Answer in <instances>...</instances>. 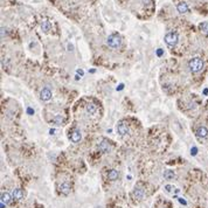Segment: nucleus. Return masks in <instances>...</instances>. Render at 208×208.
I'll use <instances>...</instances> for the list:
<instances>
[{
    "label": "nucleus",
    "mask_w": 208,
    "mask_h": 208,
    "mask_svg": "<svg viewBox=\"0 0 208 208\" xmlns=\"http://www.w3.org/2000/svg\"><path fill=\"white\" fill-rule=\"evenodd\" d=\"M188 67H189V70L192 73H199L204 68V61L200 59V58H193L188 62Z\"/></svg>",
    "instance_id": "obj_1"
},
{
    "label": "nucleus",
    "mask_w": 208,
    "mask_h": 208,
    "mask_svg": "<svg viewBox=\"0 0 208 208\" xmlns=\"http://www.w3.org/2000/svg\"><path fill=\"white\" fill-rule=\"evenodd\" d=\"M165 43L168 46V47H171V48H173V47H176L177 46V43H178L179 41V36L177 33H174V32H170V33H167L166 35H165Z\"/></svg>",
    "instance_id": "obj_2"
},
{
    "label": "nucleus",
    "mask_w": 208,
    "mask_h": 208,
    "mask_svg": "<svg viewBox=\"0 0 208 208\" xmlns=\"http://www.w3.org/2000/svg\"><path fill=\"white\" fill-rule=\"evenodd\" d=\"M107 42H108V45H109L110 47H112V48H118L119 46H120L122 40H120V37H119L118 35H116V34H111V35L108 36Z\"/></svg>",
    "instance_id": "obj_3"
},
{
    "label": "nucleus",
    "mask_w": 208,
    "mask_h": 208,
    "mask_svg": "<svg viewBox=\"0 0 208 208\" xmlns=\"http://www.w3.org/2000/svg\"><path fill=\"white\" fill-rule=\"evenodd\" d=\"M144 195H145V188H144L143 186L138 185L137 187H135V189H133V192H132V196H133L135 200L140 201V200L144 198Z\"/></svg>",
    "instance_id": "obj_4"
},
{
    "label": "nucleus",
    "mask_w": 208,
    "mask_h": 208,
    "mask_svg": "<svg viewBox=\"0 0 208 208\" xmlns=\"http://www.w3.org/2000/svg\"><path fill=\"white\" fill-rule=\"evenodd\" d=\"M117 131H118V133L122 136V137L126 136V135L129 133V131H130L129 125H127L125 122H119L118 125H117Z\"/></svg>",
    "instance_id": "obj_5"
},
{
    "label": "nucleus",
    "mask_w": 208,
    "mask_h": 208,
    "mask_svg": "<svg viewBox=\"0 0 208 208\" xmlns=\"http://www.w3.org/2000/svg\"><path fill=\"white\" fill-rule=\"evenodd\" d=\"M98 149H99V151H102L103 153H108V152H110V151H111L112 146H111L110 142H108V140L103 139V140H102V143H99Z\"/></svg>",
    "instance_id": "obj_6"
},
{
    "label": "nucleus",
    "mask_w": 208,
    "mask_h": 208,
    "mask_svg": "<svg viewBox=\"0 0 208 208\" xmlns=\"http://www.w3.org/2000/svg\"><path fill=\"white\" fill-rule=\"evenodd\" d=\"M69 138H70V140H71L73 143H78V142L81 140V138H82V135H81L80 130L75 129V130H73V131H71V133H70Z\"/></svg>",
    "instance_id": "obj_7"
},
{
    "label": "nucleus",
    "mask_w": 208,
    "mask_h": 208,
    "mask_svg": "<svg viewBox=\"0 0 208 208\" xmlns=\"http://www.w3.org/2000/svg\"><path fill=\"white\" fill-rule=\"evenodd\" d=\"M40 98L42 101H49L52 98V91L48 88H43L40 92Z\"/></svg>",
    "instance_id": "obj_8"
},
{
    "label": "nucleus",
    "mask_w": 208,
    "mask_h": 208,
    "mask_svg": "<svg viewBox=\"0 0 208 208\" xmlns=\"http://www.w3.org/2000/svg\"><path fill=\"white\" fill-rule=\"evenodd\" d=\"M12 196H13V199H15V200H18V201L22 200V199H24V192H22V189H20V188L13 189V191H12Z\"/></svg>",
    "instance_id": "obj_9"
},
{
    "label": "nucleus",
    "mask_w": 208,
    "mask_h": 208,
    "mask_svg": "<svg viewBox=\"0 0 208 208\" xmlns=\"http://www.w3.org/2000/svg\"><path fill=\"white\" fill-rule=\"evenodd\" d=\"M60 192L62 193V194H64V195H68L69 193H70V184L69 182H62L61 185H60Z\"/></svg>",
    "instance_id": "obj_10"
},
{
    "label": "nucleus",
    "mask_w": 208,
    "mask_h": 208,
    "mask_svg": "<svg viewBox=\"0 0 208 208\" xmlns=\"http://www.w3.org/2000/svg\"><path fill=\"white\" fill-rule=\"evenodd\" d=\"M196 136L200 137V138H206V137H208V130L205 126L198 127V130H196Z\"/></svg>",
    "instance_id": "obj_11"
},
{
    "label": "nucleus",
    "mask_w": 208,
    "mask_h": 208,
    "mask_svg": "<svg viewBox=\"0 0 208 208\" xmlns=\"http://www.w3.org/2000/svg\"><path fill=\"white\" fill-rule=\"evenodd\" d=\"M177 9H178L179 13L185 14V13L188 12V6H187L186 2H180V4H178V6H177Z\"/></svg>",
    "instance_id": "obj_12"
},
{
    "label": "nucleus",
    "mask_w": 208,
    "mask_h": 208,
    "mask_svg": "<svg viewBox=\"0 0 208 208\" xmlns=\"http://www.w3.org/2000/svg\"><path fill=\"white\" fill-rule=\"evenodd\" d=\"M119 177V173L117 170H111L109 173H108V179L109 180H111V181H115V180H117Z\"/></svg>",
    "instance_id": "obj_13"
},
{
    "label": "nucleus",
    "mask_w": 208,
    "mask_h": 208,
    "mask_svg": "<svg viewBox=\"0 0 208 208\" xmlns=\"http://www.w3.org/2000/svg\"><path fill=\"white\" fill-rule=\"evenodd\" d=\"M86 110H87V112H88L89 115H95L96 111H97V107H96L95 104H92V103H89V104H87Z\"/></svg>",
    "instance_id": "obj_14"
},
{
    "label": "nucleus",
    "mask_w": 208,
    "mask_h": 208,
    "mask_svg": "<svg viewBox=\"0 0 208 208\" xmlns=\"http://www.w3.org/2000/svg\"><path fill=\"white\" fill-rule=\"evenodd\" d=\"M164 178L166 179V180H173V179L176 178L174 171H172V170H166V171L164 172Z\"/></svg>",
    "instance_id": "obj_15"
},
{
    "label": "nucleus",
    "mask_w": 208,
    "mask_h": 208,
    "mask_svg": "<svg viewBox=\"0 0 208 208\" xmlns=\"http://www.w3.org/2000/svg\"><path fill=\"white\" fill-rule=\"evenodd\" d=\"M52 28V25H50V22L49 21H47V20H42L41 21V30H43V32H49Z\"/></svg>",
    "instance_id": "obj_16"
},
{
    "label": "nucleus",
    "mask_w": 208,
    "mask_h": 208,
    "mask_svg": "<svg viewBox=\"0 0 208 208\" xmlns=\"http://www.w3.org/2000/svg\"><path fill=\"white\" fill-rule=\"evenodd\" d=\"M63 117L61 116V115H55L53 118H52V123L53 124H55V125H61L62 123H63Z\"/></svg>",
    "instance_id": "obj_17"
},
{
    "label": "nucleus",
    "mask_w": 208,
    "mask_h": 208,
    "mask_svg": "<svg viewBox=\"0 0 208 208\" xmlns=\"http://www.w3.org/2000/svg\"><path fill=\"white\" fill-rule=\"evenodd\" d=\"M0 202H4L5 205L9 204L11 202V195L8 193H1V201Z\"/></svg>",
    "instance_id": "obj_18"
},
{
    "label": "nucleus",
    "mask_w": 208,
    "mask_h": 208,
    "mask_svg": "<svg viewBox=\"0 0 208 208\" xmlns=\"http://www.w3.org/2000/svg\"><path fill=\"white\" fill-rule=\"evenodd\" d=\"M165 191L167 192V193H172V194H174V193H178L179 189H177L174 186H172V185H166L165 186Z\"/></svg>",
    "instance_id": "obj_19"
},
{
    "label": "nucleus",
    "mask_w": 208,
    "mask_h": 208,
    "mask_svg": "<svg viewBox=\"0 0 208 208\" xmlns=\"http://www.w3.org/2000/svg\"><path fill=\"white\" fill-rule=\"evenodd\" d=\"M199 28H200V30H201L204 34L208 35V22H201V24L199 25Z\"/></svg>",
    "instance_id": "obj_20"
},
{
    "label": "nucleus",
    "mask_w": 208,
    "mask_h": 208,
    "mask_svg": "<svg viewBox=\"0 0 208 208\" xmlns=\"http://www.w3.org/2000/svg\"><path fill=\"white\" fill-rule=\"evenodd\" d=\"M163 54H164V50H163L161 48H159V49H157V56H159V58H160V56H161Z\"/></svg>",
    "instance_id": "obj_21"
},
{
    "label": "nucleus",
    "mask_w": 208,
    "mask_h": 208,
    "mask_svg": "<svg viewBox=\"0 0 208 208\" xmlns=\"http://www.w3.org/2000/svg\"><path fill=\"white\" fill-rule=\"evenodd\" d=\"M196 153H198V149H196V148H192L191 154H192V155H196Z\"/></svg>",
    "instance_id": "obj_22"
},
{
    "label": "nucleus",
    "mask_w": 208,
    "mask_h": 208,
    "mask_svg": "<svg viewBox=\"0 0 208 208\" xmlns=\"http://www.w3.org/2000/svg\"><path fill=\"white\" fill-rule=\"evenodd\" d=\"M178 201H179V202H180V204H182V205H185V206L187 205V202H186V200H185V199H182V198H178Z\"/></svg>",
    "instance_id": "obj_23"
},
{
    "label": "nucleus",
    "mask_w": 208,
    "mask_h": 208,
    "mask_svg": "<svg viewBox=\"0 0 208 208\" xmlns=\"http://www.w3.org/2000/svg\"><path fill=\"white\" fill-rule=\"evenodd\" d=\"M27 114H28V115H34V109L27 108Z\"/></svg>",
    "instance_id": "obj_24"
},
{
    "label": "nucleus",
    "mask_w": 208,
    "mask_h": 208,
    "mask_svg": "<svg viewBox=\"0 0 208 208\" xmlns=\"http://www.w3.org/2000/svg\"><path fill=\"white\" fill-rule=\"evenodd\" d=\"M123 88H124V84H123V83H120V84H119V86L117 87V88H116V89H117V91H120V90H123Z\"/></svg>",
    "instance_id": "obj_25"
},
{
    "label": "nucleus",
    "mask_w": 208,
    "mask_h": 208,
    "mask_svg": "<svg viewBox=\"0 0 208 208\" xmlns=\"http://www.w3.org/2000/svg\"><path fill=\"white\" fill-rule=\"evenodd\" d=\"M77 74H78L80 76H83V70H81V69H78V70H77Z\"/></svg>",
    "instance_id": "obj_26"
},
{
    "label": "nucleus",
    "mask_w": 208,
    "mask_h": 208,
    "mask_svg": "<svg viewBox=\"0 0 208 208\" xmlns=\"http://www.w3.org/2000/svg\"><path fill=\"white\" fill-rule=\"evenodd\" d=\"M49 133H50V135H55V130H54V129H50V130H49Z\"/></svg>",
    "instance_id": "obj_27"
},
{
    "label": "nucleus",
    "mask_w": 208,
    "mask_h": 208,
    "mask_svg": "<svg viewBox=\"0 0 208 208\" xmlns=\"http://www.w3.org/2000/svg\"><path fill=\"white\" fill-rule=\"evenodd\" d=\"M5 206H6V205H5L4 202H0V207H1V208H5Z\"/></svg>",
    "instance_id": "obj_28"
},
{
    "label": "nucleus",
    "mask_w": 208,
    "mask_h": 208,
    "mask_svg": "<svg viewBox=\"0 0 208 208\" xmlns=\"http://www.w3.org/2000/svg\"><path fill=\"white\" fill-rule=\"evenodd\" d=\"M204 94H205V95H207V94H208V89H205V90H204Z\"/></svg>",
    "instance_id": "obj_29"
}]
</instances>
